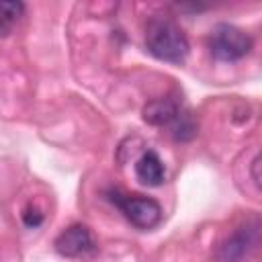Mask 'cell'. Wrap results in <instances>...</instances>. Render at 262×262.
<instances>
[{
  "label": "cell",
  "instance_id": "1",
  "mask_svg": "<svg viewBox=\"0 0 262 262\" xmlns=\"http://www.w3.org/2000/svg\"><path fill=\"white\" fill-rule=\"evenodd\" d=\"M145 47L154 57L168 63H182L190 51L188 39L180 25L164 14H156L147 20Z\"/></svg>",
  "mask_w": 262,
  "mask_h": 262
},
{
  "label": "cell",
  "instance_id": "2",
  "mask_svg": "<svg viewBox=\"0 0 262 262\" xmlns=\"http://www.w3.org/2000/svg\"><path fill=\"white\" fill-rule=\"evenodd\" d=\"M106 199L139 229H151L162 219V207L158 201L141 194H123L121 190H106Z\"/></svg>",
  "mask_w": 262,
  "mask_h": 262
},
{
  "label": "cell",
  "instance_id": "3",
  "mask_svg": "<svg viewBox=\"0 0 262 262\" xmlns=\"http://www.w3.org/2000/svg\"><path fill=\"white\" fill-rule=\"evenodd\" d=\"M209 47H211L213 57H217L221 61H235V59L246 57L252 51L254 41L244 29H239L235 25L221 23L211 31Z\"/></svg>",
  "mask_w": 262,
  "mask_h": 262
},
{
  "label": "cell",
  "instance_id": "4",
  "mask_svg": "<svg viewBox=\"0 0 262 262\" xmlns=\"http://www.w3.org/2000/svg\"><path fill=\"white\" fill-rule=\"evenodd\" d=\"M258 239H260V225L254 219V221L237 227L231 235H227L221 242V246L217 250V258L221 262H244L258 246Z\"/></svg>",
  "mask_w": 262,
  "mask_h": 262
},
{
  "label": "cell",
  "instance_id": "5",
  "mask_svg": "<svg viewBox=\"0 0 262 262\" xmlns=\"http://www.w3.org/2000/svg\"><path fill=\"white\" fill-rule=\"evenodd\" d=\"M53 246L55 252L63 258H86L96 252V242L92 237V231L82 223H74L66 227L55 237Z\"/></svg>",
  "mask_w": 262,
  "mask_h": 262
},
{
  "label": "cell",
  "instance_id": "6",
  "mask_svg": "<svg viewBox=\"0 0 262 262\" xmlns=\"http://www.w3.org/2000/svg\"><path fill=\"white\" fill-rule=\"evenodd\" d=\"M135 176L145 186H160L166 178V168L154 149H147L135 162Z\"/></svg>",
  "mask_w": 262,
  "mask_h": 262
},
{
  "label": "cell",
  "instance_id": "7",
  "mask_svg": "<svg viewBox=\"0 0 262 262\" xmlns=\"http://www.w3.org/2000/svg\"><path fill=\"white\" fill-rule=\"evenodd\" d=\"M178 111H180V106L174 100H170V98H154L143 106L141 115H143L145 123H149L154 127H166L176 119Z\"/></svg>",
  "mask_w": 262,
  "mask_h": 262
},
{
  "label": "cell",
  "instance_id": "8",
  "mask_svg": "<svg viewBox=\"0 0 262 262\" xmlns=\"http://www.w3.org/2000/svg\"><path fill=\"white\" fill-rule=\"evenodd\" d=\"M25 12L23 2H0V39L8 37Z\"/></svg>",
  "mask_w": 262,
  "mask_h": 262
},
{
  "label": "cell",
  "instance_id": "9",
  "mask_svg": "<svg viewBox=\"0 0 262 262\" xmlns=\"http://www.w3.org/2000/svg\"><path fill=\"white\" fill-rule=\"evenodd\" d=\"M172 135L178 141H190L196 135V121L188 111H178L176 119L170 123Z\"/></svg>",
  "mask_w": 262,
  "mask_h": 262
},
{
  "label": "cell",
  "instance_id": "10",
  "mask_svg": "<svg viewBox=\"0 0 262 262\" xmlns=\"http://www.w3.org/2000/svg\"><path fill=\"white\" fill-rule=\"evenodd\" d=\"M23 223H25L27 227H37V225L43 223V213H41L37 207L29 205V207L23 211Z\"/></svg>",
  "mask_w": 262,
  "mask_h": 262
},
{
  "label": "cell",
  "instance_id": "11",
  "mask_svg": "<svg viewBox=\"0 0 262 262\" xmlns=\"http://www.w3.org/2000/svg\"><path fill=\"white\" fill-rule=\"evenodd\" d=\"M258 168H260V158L256 156L254 162H252V174H254V182L260 186V174H258Z\"/></svg>",
  "mask_w": 262,
  "mask_h": 262
}]
</instances>
